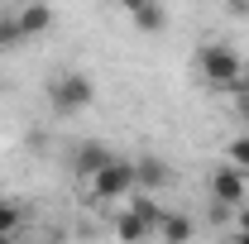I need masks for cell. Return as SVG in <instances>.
Returning a JSON list of instances; mask_svg holds the SVG:
<instances>
[{
    "mask_svg": "<svg viewBox=\"0 0 249 244\" xmlns=\"http://www.w3.org/2000/svg\"><path fill=\"white\" fill-rule=\"evenodd\" d=\"M15 15H19V29H24L29 43H34V38H43V34H53V19H58L48 0H24Z\"/></svg>",
    "mask_w": 249,
    "mask_h": 244,
    "instance_id": "obj_5",
    "label": "cell"
},
{
    "mask_svg": "<svg viewBox=\"0 0 249 244\" xmlns=\"http://www.w3.org/2000/svg\"><path fill=\"white\" fill-rule=\"evenodd\" d=\"M134 177H139V187H144V192H158V187H168V182H173L168 163H163V158H154V153L134 158Z\"/></svg>",
    "mask_w": 249,
    "mask_h": 244,
    "instance_id": "obj_8",
    "label": "cell"
},
{
    "mask_svg": "<svg viewBox=\"0 0 249 244\" xmlns=\"http://www.w3.org/2000/svg\"><path fill=\"white\" fill-rule=\"evenodd\" d=\"M115 235H120V240H129V244H134V240H149V235H154V220L124 201V211L115 215Z\"/></svg>",
    "mask_w": 249,
    "mask_h": 244,
    "instance_id": "obj_7",
    "label": "cell"
},
{
    "mask_svg": "<svg viewBox=\"0 0 249 244\" xmlns=\"http://www.w3.org/2000/svg\"><path fill=\"white\" fill-rule=\"evenodd\" d=\"M230 5H235V10H249V0H230Z\"/></svg>",
    "mask_w": 249,
    "mask_h": 244,
    "instance_id": "obj_17",
    "label": "cell"
},
{
    "mask_svg": "<svg viewBox=\"0 0 249 244\" xmlns=\"http://www.w3.org/2000/svg\"><path fill=\"white\" fill-rule=\"evenodd\" d=\"M235 235H249V211L240 206V225H235Z\"/></svg>",
    "mask_w": 249,
    "mask_h": 244,
    "instance_id": "obj_16",
    "label": "cell"
},
{
    "mask_svg": "<svg viewBox=\"0 0 249 244\" xmlns=\"http://www.w3.org/2000/svg\"><path fill=\"white\" fill-rule=\"evenodd\" d=\"M158 240H168V244H182V240H192V235H196V225H192V220H187V215H158V230H154Z\"/></svg>",
    "mask_w": 249,
    "mask_h": 244,
    "instance_id": "obj_9",
    "label": "cell"
},
{
    "mask_svg": "<svg viewBox=\"0 0 249 244\" xmlns=\"http://www.w3.org/2000/svg\"><path fill=\"white\" fill-rule=\"evenodd\" d=\"M230 110H235L240 129H249V77H240V82L230 87Z\"/></svg>",
    "mask_w": 249,
    "mask_h": 244,
    "instance_id": "obj_12",
    "label": "cell"
},
{
    "mask_svg": "<svg viewBox=\"0 0 249 244\" xmlns=\"http://www.w3.org/2000/svg\"><path fill=\"white\" fill-rule=\"evenodd\" d=\"M124 5V15H134V10H144V5H154V0H120Z\"/></svg>",
    "mask_w": 249,
    "mask_h": 244,
    "instance_id": "obj_15",
    "label": "cell"
},
{
    "mask_svg": "<svg viewBox=\"0 0 249 244\" xmlns=\"http://www.w3.org/2000/svg\"><path fill=\"white\" fill-rule=\"evenodd\" d=\"M196 72H201V82L206 87H216V91H230L245 72V53L240 48H230V43H201L196 48Z\"/></svg>",
    "mask_w": 249,
    "mask_h": 244,
    "instance_id": "obj_1",
    "label": "cell"
},
{
    "mask_svg": "<svg viewBox=\"0 0 249 244\" xmlns=\"http://www.w3.org/2000/svg\"><path fill=\"white\" fill-rule=\"evenodd\" d=\"M206 192H211L216 206L240 211V206L249 201V173H245V168H235L230 158H220L216 168H211V177H206Z\"/></svg>",
    "mask_w": 249,
    "mask_h": 244,
    "instance_id": "obj_4",
    "label": "cell"
},
{
    "mask_svg": "<svg viewBox=\"0 0 249 244\" xmlns=\"http://www.w3.org/2000/svg\"><path fill=\"white\" fill-rule=\"evenodd\" d=\"M43 96H48V110L53 115H82L96 101V82L87 72H58V77H48Z\"/></svg>",
    "mask_w": 249,
    "mask_h": 244,
    "instance_id": "obj_2",
    "label": "cell"
},
{
    "mask_svg": "<svg viewBox=\"0 0 249 244\" xmlns=\"http://www.w3.org/2000/svg\"><path fill=\"white\" fill-rule=\"evenodd\" d=\"M225 158H230L235 168H245V173H249V129H245V134H235V139L225 144Z\"/></svg>",
    "mask_w": 249,
    "mask_h": 244,
    "instance_id": "obj_14",
    "label": "cell"
},
{
    "mask_svg": "<svg viewBox=\"0 0 249 244\" xmlns=\"http://www.w3.org/2000/svg\"><path fill=\"white\" fill-rule=\"evenodd\" d=\"M110 158H115V149H106L101 139H87V144H77V149H72V173H77V182H87L91 173H101Z\"/></svg>",
    "mask_w": 249,
    "mask_h": 244,
    "instance_id": "obj_6",
    "label": "cell"
},
{
    "mask_svg": "<svg viewBox=\"0 0 249 244\" xmlns=\"http://www.w3.org/2000/svg\"><path fill=\"white\" fill-rule=\"evenodd\" d=\"M29 38H24V29H19V15L15 10H0V53H19Z\"/></svg>",
    "mask_w": 249,
    "mask_h": 244,
    "instance_id": "obj_10",
    "label": "cell"
},
{
    "mask_svg": "<svg viewBox=\"0 0 249 244\" xmlns=\"http://www.w3.org/2000/svg\"><path fill=\"white\" fill-rule=\"evenodd\" d=\"M19 230H24V206L0 201V240H10V235H19Z\"/></svg>",
    "mask_w": 249,
    "mask_h": 244,
    "instance_id": "obj_11",
    "label": "cell"
},
{
    "mask_svg": "<svg viewBox=\"0 0 249 244\" xmlns=\"http://www.w3.org/2000/svg\"><path fill=\"white\" fill-rule=\"evenodd\" d=\"M82 187H87V196H91V201H129V196L139 192L134 158H120V153H115V158H110L101 173H91Z\"/></svg>",
    "mask_w": 249,
    "mask_h": 244,
    "instance_id": "obj_3",
    "label": "cell"
},
{
    "mask_svg": "<svg viewBox=\"0 0 249 244\" xmlns=\"http://www.w3.org/2000/svg\"><path fill=\"white\" fill-rule=\"evenodd\" d=\"M129 19H134V24H139L144 34H158L163 24H168V15H163V5H158V0H154V5H144V10H134Z\"/></svg>",
    "mask_w": 249,
    "mask_h": 244,
    "instance_id": "obj_13",
    "label": "cell"
}]
</instances>
